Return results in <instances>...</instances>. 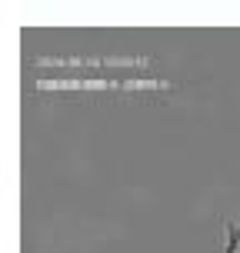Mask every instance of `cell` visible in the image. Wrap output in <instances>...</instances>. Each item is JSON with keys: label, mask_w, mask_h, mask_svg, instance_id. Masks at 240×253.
Returning a JSON list of instances; mask_svg holds the SVG:
<instances>
[{"label": "cell", "mask_w": 240, "mask_h": 253, "mask_svg": "<svg viewBox=\"0 0 240 253\" xmlns=\"http://www.w3.org/2000/svg\"><path fill=\"white\" fill-rule=\"evenodd\" d=\"M224 233H227L224 253H237V247H240V227L234 223V220H227V223H224Z\"/></svg>", "instance_id": "obj_1"}]
</instances>
